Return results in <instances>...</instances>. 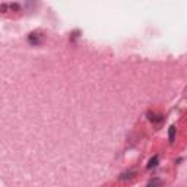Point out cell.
<instances>
[{"instance_id": "cell-3", "label": "cell", "mask_w": 187, "mask_h": 187, "mask_svg": "<svg viewBox=\"0 0 187 187\" xmlns=\"http://www.w3.org/2000/svg\"><path fill=\"white\" fill-rule=\"evenodd\" d=\"M174 136H175V126H171L169 127V140L171 142L174 140Z\"/></svg>"}, {"instance_id": "cell-1", "label": "cell", "mask_w": 187, "mask_h": 187, "mask_svg": "<svg viewBox=\"0 0 187 187\" xmlns=\"http://www.w3.org/2000/svg\"><path fill=\"white\" fill-rule=\"evenodd\" d=\"M158 161H159V158L158 157H154L149 159V162H148V168H155L158 165Z\"/></svg>"}, {"instance_id": "cell-2", "label": "cell", "mask_w": 187, "mask_h": 187, "mask_svg": "<svg viewBox=\"0 0 187 187\" xmlns=\"http://www.w3.org/2000/svg\"><path fill=\"white\" fill-rule=\"evenodd\" d=\"M157 184L159 187H162V181L159 180V178H154V180L149 183V186H148V187H157Z\"/></svg>"}, {"instance_id": "cell-4", "label": "cell", "mask_w": 187, "mask_h": 187, "mask_svg": "<svg viewBox=\"0 0 187 187\" xmlns=\"http://www.w3.org/2000/svg\"><path fill=\"white\" fill-rule=\"evenodd\" d=\"M148 115H151V117H149V120H152V121H159V120H162V119H161V115H157V114H154V113H149V114Z\"/></svg>"}]
</instances>
